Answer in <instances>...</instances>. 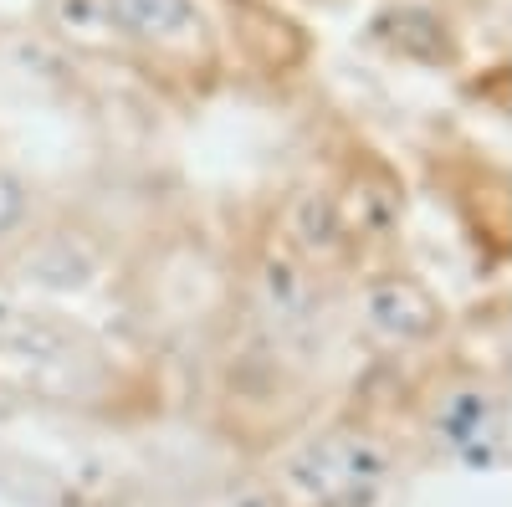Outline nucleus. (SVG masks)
<instances>
[{"label":"nucleus","instance_id":"f03ea898","mask_svg":"<svg viewBox=\"0 0 512 507\" xmlns=\"http://www.w3.org/2000/svg\"><path fill=\"white\" fill-rule=\"evenodd\" d=\"M21 221V185L11 175H0V231Z\"/></svg>","mask_w":512,"mask_h":507},{"label":"nucleus","instance_id":"f257e3e1","mask_svg":"<svg viewBox=\"0 0 512 507\" xmlns=\"http://www.w3.org/2000/svg\"><path fill=\"white\" fill-rule=\"evenodd\" d=\"M113 16L123 26H134L139 36L169 31L175 21H185V0H113Z\"/></svg>","mask_w":512,"mask_h":507}]
</instances>
